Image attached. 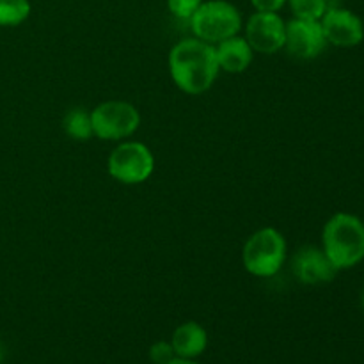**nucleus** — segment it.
Segmentation results:
<instances>
[{"mask_svg":"<svg viewBox=\"0 0 364 364\" xmlns=\"http://www.w3.org/2000/svg\"><path fill=\"white\" fill-rule=\"evenodd\" d=\"M322 249L334 269L348 270L364 259V223L358 215L338 212L326 223Z\"/></svg>","mask_w":364,"mask_h":364,"instance_id":"obj_2","label":"nucleus"},{"mask_svg":"<svg viewBox=\"0 0 364 364\" xmlns=\"http://www.w3.org/2000/svg\"><path fill=\"white\" fill-rule=\"evenodd\" d=\"M245 39L258 53H272L284 48L287 41V21L279 13H258L256 11L245 23Z\"/></svg>","mask_w":364,"mask_h":364,"instance_id":"obj_7","label":"nucleus"},{"mask_svg":"<svg viewBox=\"0 0 364 364\" xmlns=\"http://www.w3.org/2000/svg\"><path fill=\"white\" fill-rule=\"evenodd\" d=\"M188 21L194 38L213 46L240 34L242 28L240 11L228 0H206Z\"/></svg>","mask_w":364,"mask_h":364,"instance_id":"obj_4","label":"nucleus"},{"mask_svg":"<svg viewBox=\"0 0 364 364\" xmlns=\"http://www.w3.org/2000/svg\"><path fill=\"white\" fill-rule=\"evenodd\" d=\"M167 364H199L198 361H196V359H185V358H174V359H171L169 363Z\"/></svg>","mask_w":364,"mask_h":364,"instance_id":"obj_19","label":"nucleus"},{"mask_svg":"<svg viewBox=\"0 0 364 364\" xmlns=\"http://www.w3.org/2000/svg\"><path fill=\"white\" fill-rule=\"evenodd\" d=\"M171 345L176 358L196 359L208 347V333L198 322H185L174 329Z\"/></svg>","mask_w":364,"mask_h":364,"instance_id":"obj_12","label":"nucleus"},{"mask_svg":"<svg viewBox=\"0 0 364 364\" xmlns=\"http://www.w3.org/2000/svg\"><path fill=\"white\" fill-rule=\"evenodd\" d=\"M64 132L75 141H89L95 135L92 132L91 112L85 109H71L63 119Z\"/></svg>","mask_w":364,"mask_h":364,"instance_id":"obj_13","label":"nucleus"},{"mask_svg":"<svg viewBox=\"0 0 364 364\" xmlns=\"http://www.w3.org/2000/svg\"><path fill=\"white\" fill-rule=\"evenodd\" d=\"M219 68L226 73H244L255 59V50L242 36H233L215 45Z\"/></svg>","mask_w":364,"mask_h":364,"instance_id":"obj_11","label":"nucleus"},{"mask_svg":"<svg viewBox=\"0 0 364 364\" xmlns=\"http://www.w3.org/2000/svg\"><path fill=\"white\" fill-rule=\"evenodd\" d=\"M251 4L258 13H279L287 0H251Z\"/></svg>","mask_w":364,"mask_h":364,"instance_id":"obj_18","label":"nucleus"},{"mask_svg":"<svg viewBox=\"0 0 364 364\" xmlns=\"http://www.w3.org/2000/svg\"><path fill=\"white\" fill-rule=\"evenodd\" d=\"M327 46L320 20H302L294 18L287 23V41L284 48L297 59H316Z\"/></svg>","mask_w":364,"mask_h":364,"instance_id":"obj_9","label":"nucleus"},{"mask_svg":"<svg viewBox=\"0 0 364 364\" xmlns=\"http://www.w3.org/2000/svg\"><path fill=\"white\" fill-rule=\"evenodd\" d=\"M215 46L198 38L181 39L171 48L169 73L180 91L187 95H203L208 91L219 75Z\"/></svg>","mask_w":364,"mask_h":364,"instance_id":"obj_1","label":"nucleus"},{"mask_svg":"<svg viewBox=\"0 0 364 364\" xmlns=\"http://www.w3.org/2000/svg\"><path fill=\"white\" fill-rule=\"evenodd\" d=\"M327 45L338 48H354L364 39V23L359 14L345 7H327L320 18Z\"/></svg>","mask_w":364,"mask_h":364,"instance_id":"obj_8","label":"nucleus"},{"mask_svg":"<svg viewBox=\"0 0 364 364\" xmlns=\"http://www.w3.org/2000/svg\"><path fill=\"white\" fill-rule=\"evenodd\" d=\"M287 240L276 228H262L242 249L244 269L255 277H272L287 262Z\"/></svg>","mask_w":364,"mask_h":364,"instance_id":"obj_3","label":"nucleus"},{"mask_svg":"<svg viewBox=\"0 0 364 364\" xmlns=\"http://www.w3.org/2000/svg\"><path fill=\"white\" fill-rule=\"evenodd\" d=\"M28 0H0V27H18L31 16Z\"/></svg>","mask_w":364,"mask_h":364,"instance_id":"obj_14","label":"nucleus"},{"mask_svg":"<svg viewBox=\"0 0 364 364\" xmlns=\"http://www.w3.org/2000/svg\"><path fill=\"white\" fill-rule=\"evenodd\" d=\"M109 174L124 185L144 183L155 171V156L151 149L137 141H128L117 146L107 162Z\"/></svg>","mask_w":364,"mask_h":364,"instance_id":"obj_5","label":"nucleus"},{"mask_svg":"<svg viewBox=\"0 0 364 364\" xmlns=\"http://www.w3.org/2000/svg\"><path fill=\"white\" fill-rule=\"evenodd\" d=\"M4 359H6V347H4V343L0 341V364L4 363Z\"/></svg>","mask_w":364,"mask_h":364,"instance_id":"obj_20","label":"nucleus"},{"mask_svg":"<svg viewBox=\"0 0 364 364\" xmlns=\"http://www.w3.org/2000/svg\"><path fill=\"white\" fill-rule=\"evenodd\" d=\"M287 4L294 16L302 20H320L329 7L327 0H287Z\"/></svg>","mask_w":364,"mask_h":364,"instance_id":"obj_15","label":"nucleus"},{"mask_svg":"<svg viewBox=\"0 0 364 364\" xmlns=\"http://www.w3.org/2000/svg\"><path fill=\"white\" fill-rule=\"evenodd\" d=\"M291 269H294L295 277L302 284H309V287L331 283L338 274L323 249L315 247V245H304L299 249L291 262Z\"/></svg>","mask_w":364,"mask_h":364,"instance_id":"obj_10","label":"nucleus"},{"mask_svg":"<svg viewBox=\"0 0 364 364\" xmlns=\"http://www.w3.org/2000/svg\"><path fill=\"white\" fill-rule=\"evenodd\" d=\"M203 0H167V7H169L171 14L180 20H191L192 14L198 11Z\"/></svg>","mask_w":364,"mask_h":364,"instance_id":"obj_16","label":"nucleus"},{"mask_svg":"<svg viewBox=\"0 0 364 364\" xmlns=\"http://www.w3.org/2000/svg\"><path fill=\"white\" fill-rule=\"evenodd\" d=\"M174 358H176V354H174L171 341L160 340L149 347V359L153 364H167Z\"/></svg>","mask_w":364,"mask_h":364,"instance_id":"obj_17","label":"nucleus"},{"mask_svg":"<svg viewBox=\"0 0 364 364\" xmlns=\"http://www.w3.org/2000/svg\"><path fill=\"white\" fill-rule=\"evenodd\" d=\"M91 119L92 132L102 141H121L134 135L141 127L139 110L132 103L121 100L100 103L91 110Z\"/></svg>","mask_w":364,"mask_h":364,"instance_id":"obj_6","label":"nucleus"},{"mask_svg":"<svg viewBox=\"0 0 364 364\" xmlns=\"http://www.w3.org/2000/svg\"><path fill=\"white\" fill-rule=\"evenodd\" d=\"M361 308H363V311H364V290H363V294H361Z\"/></svg>","mask_w":364,"mask_h":364,"instance_id":"obj_21","label":"nucleus"}]
</instances>
